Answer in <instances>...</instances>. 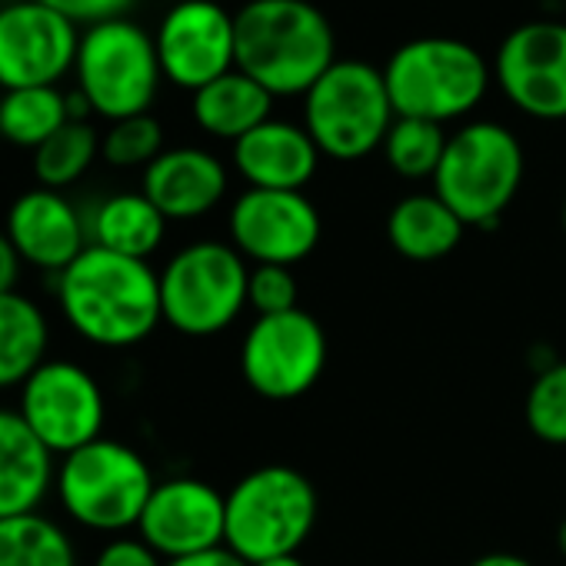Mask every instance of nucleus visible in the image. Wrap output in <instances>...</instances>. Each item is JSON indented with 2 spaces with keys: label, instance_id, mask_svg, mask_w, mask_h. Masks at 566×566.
Returning <instances> with one entry per match:
<instances>
[{
  "label": "nucleus",
  "instance_id": "nucleus-24",
  "mask_svg": "<svg viewBox=\"0 0 566 566\" xmlns=\"http://www.w3.org/2000/svg\"><path fill=\"white\" fill-rule=\"evenodd\" d=\"M51 347V321L44 307L14 291L0 294V390H21L44 364Z\"/></svg>",
  "mask_w": 566,
  "mask_h": 566
},
{
  "label": "nucleus",
  "instance_id": "nucleus-14",
  "mask_svg": "<svg viewBox=\"0 0 566 566\" xmlns=\"http://www.w3.org/2000/svg\"><path fill=\"white\" fill-rule=\"evenodd\" d=\"M154 44L164 81L190 94L237 71L233 14L217 0H177L164 14Z\"/></svg>",
  "mask_w": 566,
  "mask_h": 566
},
{
  "label": "nucleus",
  "instance_id": "nucleus-25",
  "mask_svg": "<svg viewBox=\"0 0 566 566\" xmlns=\"http://www.w3.org/2000/svg\"><path fill=\"white\" fill-rule=\"evenodd\" d=\"M71 120L67 94L61 87H24L0 97V137L14 147L38 150Z\"/></svg>",
  "mask_w": 566,
  "mask_h": 566
},
{
  "label": "nucleus",
  "instance_id": "nucleus-18",
  "mask_svg": "<svg viewBox=\"0 0 566 566\" xmlns=\"http://www.w3.org/2000/svg\"><path fill=\"white\" fill-rule=\"evenodd\" d=\"M230 174L217 154L203 147L164 150L144 170V193L167 220H200L227 197Z\"/></svg>",
  "mask_w": 566,
  "mask_h": 566
},
{
  "label": "nucleus",
  "instance_id": "nucleus-17",
  "mask_svg": "<svg viewBox=\"0 0 566 566\" xmlns=\"http://www.w3.org/2000/svg\"><path fill=\"white\" fill-rule=\"evenodd\" d=\"M4 233L18 247L21 260L34 270L61 276L87 247V220L61 193L48 187L24 190L4 217Z\"/></svg>",
  "mask_w": 566,
  "mask_h": 566
},
{
  "label": "nucleus",
  "instance_id": "nucleus-11",
  "mask_svg": "<svg viewBox=\"0 0 566 566\" xmlns=\"http://www.w3.org/2000/svg\"><path fill=\"white\" fill-rule=\"evenodd\" d=\"M21 420L54 453L67 457L104 437L107 397L97 377L77 360H44L18 390Z\"/></svg>",
  "mask_w": 566,
  "mask_h": 566
},
{
  "label": "nucleus",
  "instance_id": "nucleus-39",
  "mask_svg": "<svg viewBox=\"0 0 566 566\" xmlns=\"http://www.w3.org/2000/svg\"><path fill=\"white\" fill-rule=\"evenodd\" d=\"M563 233H566V200H563Z\"/></svg>",
  "mask_w": 566,
  "mask_h": 566
},
{
  "label": "nucleus",
  "instance_id": "nucleus-37",
  "mask_svg": "<svg viewBox=\"0 0 566 566\" xmlns=\"http://www.w3.org/2000/svg\"><path fill=\"white\" fill-rule=\"evenodd\" d=\"M253 566H307V563L294 553V556H273V559H263V563H253Z\"/></svg>",
  "mask_w": 566,
  "mask_h": 566
},
{
  "label": "nucleus",
  "instance_id": "nucleus-7",
  "mask_svg": "<svg viewBox=\"0 0 566 566\" xmlns=\"http://www.w3.org/2000/svg\"><path fill=\"white\" fill-rule=\"evenodd\" d=\"M247 260L220 240L180 247L160 270L164 324L184 337H217L247 307Z\"/></svg>",
  "mask_w": 566,
  "mask_h": 566
},
{
  "label": "nucleus",
  "instance_id": "nucleus-2",
  "mask_svg": "<svg viewBox=\"0 0 566 566\" xmlns=\"http://www.w3.org/2000/svg\"><path fill=\"white\" fill-rule=\"evenodd\" d=\"M237 71L276 97H304L334 64L337 38L311 0H247L233 14Z\"/></svg>",
  "mask_w": 566,
  "mask_h": 566
},
{
  "label": "nucleus",
  "instance_id": "nucleus-22",
  "mask_svg": "<svg viewBox=\"0 0 566 566\" xmlns=\"http://www.w3.org/2000/svg\"><path fill=\"white\" fill-rule=\"evenodd\" d=\"M167 217L150 203V197L140 190H124L104 197L94 213L87 217V233L94 247H104L120 256L147 260L160 250L167 237Z\"/></svg>",
  "mask_w": 566,
  "mask_h": 566
},
{
  "label": "nucleus",
  "instance_id": "nucleus-30",
  "mask_svg": "<svg viewBox=\"0 0 566 566\" xmlns=\"http://www.w3.org/2000/svg\"><path fill=\"white\" fill-rule=\"evenodd\" d=\"M164 127L154 114H137L127 120H117L101 137V157L111 167L130 170V167H150L164 154Z\"/></svg>",
  "mask_w": 566,
  "mask_h": 566
},
{
  "label": "nucleus",
  "instance_id": "nucleus-28",
  "mask_svg": "<svg viewBox=\"0 0 566 566\" xmlns=\"http://www.w3.org/2000/svg\"><path fill=\"white\" fill-rule=\"evenodd\" d=\"M447 134L440 124L417 120V117H397L384 140V157L390 170L403 180H433L437 167L447 150Z\"/></svg>",
  "mask_w": 566,
  "mask_h": 566
},
{
  "label": "nucleus",
  "instance_id": "nucleus-29",
  "mask_svg": "<svg viewBox=\"0 0 566 566\" xmlns=\"http://www.w3.org/2000/svg\"><path fill=\"white\" fill-rule=\"evenodd\" d=\"M526 427L549 447H566V360H556L533 377L523 400Z\"/></svg>",
  "mask_w": 566,
  "mask_h": 566
},
{
  "label": "nucleus",
  "instance_id": "nucleus-35",
  "mask_svg": "<svg viewBox=\"0 0 566 566\" xmlns=\"http://www.w3.org/2000/svg\"><path fill=\"white\" fill-rule=\"evenodd\" d=\"M167 566H250V563H243L233 549L217 546V549H207V553H193V556H184V559H170Z\"/></svg>",
  "mask_w": 566,
  "mask_h": 566
},
{
  "label": "nucleus",
  "instance_id": "nucleus-32",
  "mask_svg": "<svg viewBox=\"0 0 566 566\" xmlns=\"http://www.w3.org/2000/svg\"><path fill=\"white\" fill-rule=\"evenodd\" d=\"M41 4L54 8L77 28H94V24H104L114 18H127L134 0H41Z\"/></svg>",
  "mask_w": 566,
  "mask_h": 566
},
{
  "label": "nucleus",
  "instance_id": "nucleus-34",
  "mask_svg": "<svg viewBox=\"0 0 566 566\" xmlns=\"http://www.w3.org/2000/svg\"><path fill=\"white\" fill-rule=\"evenodd\" d=\"M24 260L18 253V247L11 243V237L0 230V294H14L18 280H21Z\"/></svg>",
  "mask_w": 566,
  "mask_h": 566
},
{
  "label": "nucleus",
  "instance_id": "nucleus-9",
  "mask_svg": "<svg viewBox=\"0 0 566 566\" xmlns=\"http://www.w3.org/2000/svg\"><path fill=\"white\" fill-rule=\"evenodd\" d=\"M397 111L384 71L367 61H337L304 94V127L331 160H364L384 147Z\"/></svg>",
  "mask_w": 566,
  "mask_h": 566
},
{
  "label": "nucleus",
  "instance_id": "nucleus-12",
  "mask_svg": "<svg viewBox=\"0 0 566 566\" xmlns=\"http://www.w3.org/2000/svg\"><path fill=\"white\" fill-rule=\"evenodd\" d=\"M227 230L243 260L294 266L317 250L324 220L304 190L247 187L230 207Z\"/></svg>",
  "mask_w": 566,
  "mask_h": 566
},
{
  "label": "nucleus",
  "instance_id": "nucleus-20",
  "mask_svg": "<svg viewBox=\"0 0 566 566\" xmlns=\"http://www.w3.org/2000/svg\"><path fill=\"white\" fill-rule=\"evenodd\" d=\"M54 453L34 437L18 410L0 407V520L41 513L54 490Z\"/></svg>",
  "mask_w": 566,
  "mask_h": 566
},
{
  "label": "nucleus",
  "instance_id": "nucleus-27",
  "mask_svg": "<svg viewBox=\"0 0 566 566\" xmlns=\"http://www.w3.org/2000/svg\"><path fill=\"white\" fill-rule=\"evenodd\" d=\"M101 157V134L91 120H67L48 144L34 150V177L38 187L67 190L74 187Z\"/></svg>",
  "mask_w": 566,
  "mask_h": 566
},
{
  "label": "nucleus",
  "instance_id": "nucleus-8",
  "mask_svg": "<svg viewBox=\"0 0 566 566\" xmlns=\"http://www.w3.org/2000/svg\"><path fill=\"white\" fill-rule=\"evenodd\" d=\"M74 77L94 117L117 124L150 114L164 71L154 38L130 18H114L81 31Z\"/></svg>",
  "mask_w": 566,
  "mask_h": 566
},
{
  "label": "nucleus",
  "instance_id": "nucleus-36",
  "mask_svg": "<svg viewBox=\"0 0 566 566\" xmlns=\"http://www.w3.org/2000/svg\"><path fill=\"white\" fill-rule=\"evenodd\" d=\"M470 566H533L526 556H520V553H503V549H496V553H483V556H476Z\"/></svg>",
  "mask_w": 566,
  "mask_h": 566
},
{
  "label": "nucleus",
  "instance_id": "nucleus-1",
  "mask_svg": "<svg viewBox=\"0 0 566 566\" xmlns=\"http://www.w3.org/2000/svg\"><path fill=\"white\" fill-rule=\"evenodd\" d=\"M67 327L104 350L144 344L160 324V273L147 260L87 247L54 283Z\"/></svg>",
  "mask_w": 566,
  "mask_h": 566
},
{
  "label": "nucleus",
  "instance_id": "nucleus-33",
  "mask_svg": "<svg viewBox=\"0 0 566 566\" xmlns=\"http://www.w3.org/2000/svg\"><path fill=\"white\" fill-rule=\"evenodd\" d=\"M94 566H167V559L140 536H111L94 556Z\"/></svg>",
  "mask_w": 566,
  "mask_h": 566
},
{
  "label": "nucleus",
  "instance_id": "nucleus-21",
  "mask_svg": "<svg viewBox=\"0 0 566 566\" xmlns=\"http://www.w3.org/2000/svg\"><path fill=\"white\" fill-rule=\"evenodd\" d=\"M270 111H273V94L263 91L243 71H230L217 77L213 84L200 87L197 94H190L193 124L203 134L217 140H230V144H237L240 137L266 124Z\"/></svg>",
  "mask_w": 566,
  "mask_h": 566
},
{
  "label": "nucleus",
  "instance_id": "nucleus-13",
  "mask_svg": "<svg viewBox=\"0 0 566 566\" xmlns=\"http://www.w3.org/2000/svg\"><path fill=\"white\" fill-rule=\"evenodd\" d=\"M503 97L533 120H566V24L530 21L510 31L493 57Z\"/></svg>",
  "mask_w": 566,
  "mask_h": 566
},
{
  "label": "nucleus",
  "instance_id": "nucleus-15",
  "mask_svg": "<svg viewBox=\"0 0 566 566\" xmlns=\"http://www.w3.org/2000/svg\"><path fill=\"white\" fill-rule=\"evenodd\" d=\"M81 31L41 0L0 8V87H57L74 71Z\"/></svg>",
  "mask_w": 566,
  "mask_h": 566
},
{
  "label": "nucleus",
  "instance_id": "nucleus-23",
  "mask_svg": "<svg viewBox=\"0 0 566 566\" xmlns=\"http://www.w3.org/2000/svg\"><path fill=\"white\" fill-rule=\"evenodd\" d=\"M463 230L467 223L437 193H410L397 200L387 217L390 247L413 263L450 256L460 247Z\"/></svg>",
  "mask_w": 566,
  "mask_h": 566
},
{
  "label": "nucleus",
  "instance_id": "nucleus-16",
  "mask_svg": "<svg viewBox=\"0 0 566 566\" xmlns=\"http://www.w3.org/2000/svg\"><path fill=\"white\" fill-rule=\"evenodd\" d=\"M223 530L227 493L200 476L157 480L137 523V536L167 563L223 546Z\"/></svg>",
  "mask_w": 566,
  "mask_h": 566
},
{
  "label": "nucleus",
  "instance_id": "nucleus-10",
  "mask_svg": "<svg viewBox=\"0 0 566 566\" xmlns=\"http://www.w3.org/2000/svg\"><path fill=\"white\" fill-rule=\"evenodd\" d=\"M324 324L307 311L256 317L240 344V374L247 387L273 403H287L317 387L327 370Z\"/></svg>",
  "mask_w": 566,
  "mask_h": 566
},
{
  "label": "nucleus",
  "instance_id": "nucleus-3",
  "mask_svg": "<svg viewBox=\"0 0 566 566\" xmlns=\"http://www.w3.org/2000/svg\"><path fill=\"white\" fill-rule=\"evenodd\" d=\"M317 513V490L301 470L287 463L256 467L227 493L223 546L250 566L273 556H294L314 533Z\"/></svg>",
  "mask_w": 566,
  "mask_h": 566
},
{
  "label": "nucleus",
  "instance_id": "nucleus-38",
  "mask_svg": "<svg viewBox=\"0 0 566 566\" xmlns=\"http://www.w3.org/2000/svg\"><path fill=\"white\" fill-rule=\"evenodd\" d=\"M556 549H559V556L566 559V520L556 526Z\"/></svg>",
  "mask_w": 566,
  "mask_h": 566
},
{
  "label": "nucleus",
  "instance_id": "nucleus-6",
  "mask_svg": "<svg viewBox=\"0 0 566 566\" xmlns=\"http://www.w3.org/2000/svg\"><path fill=\"white\" fill-rule=\"evenodd\" d=\"M526 157L516 134L496 120H473L450 134L433 193L467 223L490 230L503 220L523 184Z\"/></svg>",
  "mask_w": 566,
  "mask_h": 566
},
{
  "label": "nucleus",
  "instance_id": "nucleus-4",
  "mask_svg": "<svg viewBox=\"0 0 566 566\" xmlns=\"http://www.w3.org/2000/svg\"><path fill=\"white\" fill-rule=\"evenodd\" d=\"M384 81L397 117H417L443 127L483 104L493 67L467 41L417 38L390 54Z\"/></svg>",
  "mask_w": 566,
  "mask_h": 566
},
{
  "label": "nucleus",
  "instance_id": "nucleus-5",
  "mask_svg": "<svg viewBox=\"0 0 566 566\" xmlns=\"http://www.w3.org/2000/svg\"><path fill=\"white\" fill-rule=\"evenodd\" d=\"M154 486L157 480L144 453L111 437L61 457L54 476L64 513L77 526L111 536L137 530Z\"/></svg>",
  "mask_w": 566,
  "mask_h": 566
},
{
  "label": "nucleus",
  "instance_id": "nucleus-31",
  "mask_svg": "<svg viewBox=\"0 0 566 566\" xmlns=\"http://www.w3.org/2000/svg\"><path fill=\"white\" fill-rule=\"evenodd\" d=\"M301 283L294 276V266L280 263H253L247 280V304L256 311V317H276L297 311Z\"/></svg>",
  "mask_w": 566,
  "mask_h": 566
},
{
  "label": "nucleus",
  "instance_id": "nucleus-26",
  "mask_svg": "<svg viewBox=\"0 0 566 566\" xmlns=\"http://www.w3.org/2000/svg\"><path fill=\"white\" fill-rule=\"evenodd\" d=\"M0 566H77V546L44 513L11 516L0 520Z\"/></svg>",
  "mask_w": 566,
  "mask_h": 566
},
{
  "label": "nucleus",
  "instance_id": "nucleus-19",
  "mask_svg": "<svg viewBox=\"0 0 566 566\" xmlns=\"http://www.w3.org/2000/svg\"><path fill=\"white\" fill-rule=\"evenodd\" d=\"M321 150L307 127L291 120H266L233 144V167L256 190H304L317 167Z\"/></svg>",
  "mask_w": 566,
  "mask_h": 566
}]
</instances>
